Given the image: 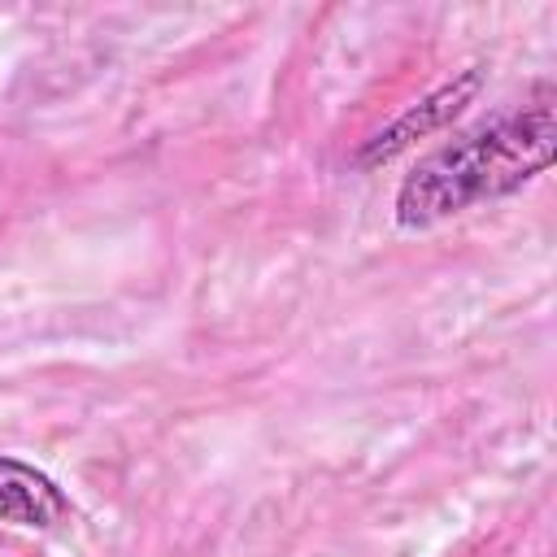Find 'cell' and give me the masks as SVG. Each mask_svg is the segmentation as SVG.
<instances>
[{"instance_id": "6da1fadb", "label": "cell", "mask_w": 557, "mask_h": 557, "mask_svg": "<svg viewBox=\"0 0 557 557\" xmlns=\"http://www.w3.org/2000/svg\"><path fill=\"white\" fill-rule=\"evenodd\" d=\"M553 148H557V100L553 87L540 83L509 113L422 157L396 191V222L418 231L470 205L500 200L522 183H531L535 174H544L553 165Z\"/></svg>"}, {"instance_id": "7a4b0ae2", "label": "cell", "mask_w": 557, "mask_h": 557, "mask_svg": "<svg viewBox=\"0 0 557 557\" xmlns=\"http://www.w3.org/2000/svg\"><path fill=\"white\" fill-rule=\"evenodd\" d=\"M479 83H483V70L479 65H470V70H461L457 78H448V83H440L435 91H426L418 104H409L400 117H392L383 131H374L366 144H361V152L352 157V165L357 170H374V165H383V161H392V157H400L409 144H418V139H426L431 131H440V126H448L474 96H479Z\"/></svg>"}, {"instance_id": "3957f363", "label": "cell", "mask_w": 557, "mask_h": 557, "mask_svg": "<svg viewBox=\"0 0 557 557\" xmlns=\"http://www.w3.org/2000/svg\"><path fill=\"white\" fill-rule=\"evenodd\" d=\"M70 513H74V505L52 474H44L39 466H30L22 457L0 453V522L48 531V527L65 522Z\"/></svg>"}]
</instances>
